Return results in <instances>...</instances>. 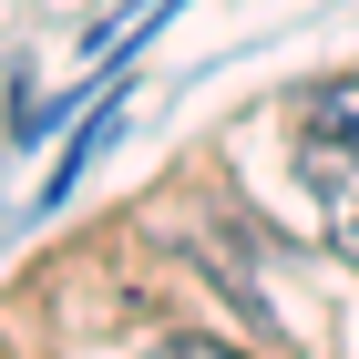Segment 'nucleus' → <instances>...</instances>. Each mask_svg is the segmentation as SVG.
Listing matches in <instances>:
<instances>
[{
  "mask_svg": "<svg viewBox=\"0 0 359 359\" xmlns=\"http://www.w3.org/2000/svg\"><path fill=\"white\" fill-rule=\"evenodd\" d=\"M308 123H318V134H339V144L359 154V83H318V93H308Z\"/></svg>",
  "mask_w": 359,
  "mask_h": 359,
  "instance_id": "2",
  "label": "nucleus"
},
{
  "mask_svg": "<svg viewBox=\"0 0 359 359\" xmlns=\"http://www.w3.org/2000/svg\"><path fill=\"white\" fill-rule=\"evenodd\" d=\"M298 175H308V205H318V226H329V247L359 267V154H349L339 134H318V123H308Z\"/></svg>",
  "mask_w": 359,
  "mask_h": 359,
  "instance_id": "1",
  "label": "nucleus"
}]
</instances>
